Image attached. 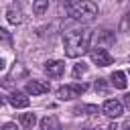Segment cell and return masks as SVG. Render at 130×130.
I'll list each match as a JSON object with an SVG mask.
<instances>
[{
    "instance_id": "obj_18",
    "label": "cell",
    "mask_w": 130,
    "mask_h": 130,
    "mask_svg": "<svg viewBox=\"0 0 130 130\" xmlns=\"http://www.w3.org/2000/svg\"><path fill=\"white\" fill-rule=\"evenodd\" d=\"M2 130H18V128H16V124H14V122H6V124L2 126Z\"/></svg>"
},
{
    "instance_id": "obj_15",
    "label": "cell",
    "mask_w": 130,
    "mask_h": 130,
    "mask_svg": "<svg viewBox=\"0 0 130 130\" xmlns=\"http://www.w3.org/2000/svg\"><path fill=\"white\" fill-rule=\"evenodd\" d=\"M75 112H85V114H98V106H81V108H75Z\"/></svg>"
},
{
    "instance_id": "obj_21",
    "label": "cell",
    "mask_w": 130,
    "mask_h": 130,
    "mask_svg": "<svg viewBox=\"0 0 130 130\" xmlns=\"http://www.w3.org/2000/svg\"><path fill=\"white\" fill-rule=\"evenodd\" d=\"M118 2H122V4H124V2H130V0H118Z\"/></svg>"
},
{
    "instance_id": "obj_8",
    "label": "cell",
    "mask_w": 130,
    "mask_h": 130,
    "mask_svg": "<svg viewBox=\"0 0 130 130\" xmlns=\"http://www.w3.org/2000/svg\"><path fill=\"white\" fill-rule=\"evenodd\" d=\"M8 102H10L14 108H26V106L30 104V102H28V98H26L22 91H18V89H16V91H12V93L8 95Z\"/></svg>"
},
{
    "instance_id": "obj_4",
    "label": "cell",
    "mask_w": 130,
    "mask_h": 130,
    "mask_svg": "<svg viewBox=\"0 0 130 130\" xmlns=\"http://www.w3.org/2000/svg\"><path fill=\"white\" fill-rule=\"evenodd\" d=\"M89 57H91V61L98 65V67H108V65H112V55H110V51L108 49H104V47H93L91 51H89Z\"/></svg>"
},
{
    "instance_id": "obj_17",
    "label": "cell",
    "mask_w": 130,
    "mask_h": 130,
    "mask_svg": "<svg viewBox=\"0 0 130 130\" xmlns=\"http://www.w3.org/2000/svg\"><path fill=\"white\" fill-rule=\"evenodd\" d=\"M93 85H95V89L104 91V89H106V79H95V83H93Z\"/></svg>"
},
{
    "instance_id": "obj_13",
    "label": "cell",
    "mask_w": 130,
    "mask_h": 130,
    "mask_svg": "<svg viewBox=\"0 0 130 130\" xmlns=\"http://www.w3.org/2000/svg\"><path fill=\"white\" fill-rule=\"evenodd\" d=\"M49 8V0H32V12L35 14H45Z\"/></svg>"
},
{
    "instance_id": "obj_19",
    "label": "cell",
    "mask_w": 130,
    "mask_h": 130,
    "mask_svg": "<svg viewBox=\"0 0 130 130\" xmlns=\"http://www.w3.org/2000/svg\"><path fill=\"white\" fill-rule=\"evenodd\" d=\"M124 104H126V106H128V108H130V91H128V93H126V95H124Z\"/></svg>"
},
{
    "instance_id": "obj_14",
    "label": "cell",
    "mask_w": 130,
    "mask_h": 130,
    "mask_svg": "<svg viewBox=\"0 0 130 130\" xmlns=\"http://www.w3.org/2000/svg\"><path fill=\"white\" fill-rule=\"evenodd\" d=\"M85 71H87V65L81 61V63H75V67H73V71H71V73H73V77H81Z\"/></svg>"
},
{
    "instance_id": "obj_6",
    "label": "cell",
    "mask_w": 130,
    "mask_h": 130,
    "mask_svg": "<svg viewBox=\"0 0 130 130\" xmlns=\"http://www.w3.org/2000/svg\"><path fill=\"white\" fill-rule=\"evenodd\" d=\"M63 71H65V63L63 61H47L45 63V73L49 75V77H61L63 75Z\"/></svg>"
},
{
    "instance_id": "obj_20",
    "label": "cell",
    "mask_w": 130,
    "mask_h": 130,
    "mask_svg": "<svg viewBox=\"0 0 130 130\" xmlns=\"http://www.w3.org/2000/svg\"><path fill=\"white\" fill-rule=\"evenodd\" d=\"M124 130H130V122H126V124H124Z\"/></svg>"
},
{
    "instance_id": "obj_7",
    "label": "cell",
    "mask_w": 130,
    "mask_h": 130,
    "mask_svg": "<svg viewBox=\"0 0 130 130\" xmlns=\"http://www.w3.org/2000/svg\"><path fill=\"white\" fill-rule=\"evenodd\" d=\"M49 91V83L47 81H39V79H32L26 83V93L30 95H43Z\"/></svg>"
},
{
    "instance_id": "obj_12",
    "label": "cell",
    "mask_w": 130,
    "mask_h": 130,
    "mask_svg": "<svg viewBox=\"0 0 130 130\" xmlns=\"http://www.w3.org/2000/svg\"><path fill=\"white\" fill-rule=\"evenodd\" d=\"M20 124H22L26 130H32V126L37 124V116H35L32 112H28V114H20Z\"/></svg>"
},
{
    "instance_id": "obj_1",
    "label": "cell",
    "mask_w": 130,
    "mask_h": 130,
    "mask_svg": "<svg viewBox=\"0 0 130 130\" xmlns=\"http://www.w3.org/2000/svg\"><path fill=\"white\" fill-rule=\"evenodd\" d=\"M89 41H91V32L89 30H75V32H69L65 37V55L67 57H81L85 55L89 49Z\"/></svg>"
},
{
    "instance_id": "obj_5",
    "label": "cell",
    "mask_w": 130,
    "mask_h": 130,
    "mask_svg": "<svg viewBox=\"0 0 130 130\" xmlns=\"http://www.w3.org/2000/svg\"><path fill=\"white\" fill-rule=\"evenodd\" d=\"M122 102H118V100H106L104 102V106H102V112H104V116H108V118H120L122 116Z\"/></svg>"
},
{
    "instance_id": "obj_11",
    "label": "cell",
    "mask_w": 130,
    "mask_h": 130,
    "mask_svg": "<svg viewBox=\"0 0 130 130\" xmlns=\"http://www.w3.org/2000/svg\"><path fill=\"white\" fill-rule=\"evenodd\" d=\"M110 79H112V85L114 87H118V89H126V75L122 73V71H114L112 75H110Z\"/></svg>"
},
{
    "instance_id": "obj_16",
    "label": "cell",
    "mask_w": 130,
    "mask_h": 130,
    "mask_svg": "<svg viewBox=\"0 0 130 130\" xmlns=\"http://www.w3.org/2000/svg\"><path fill=\"white\" fill-rule=\"evenodd\" d=\"M122 30H128V26H130V12H126L124 14V18H122Z\"/></svg>"
},
{
    "instance_id": "obj_3",
    "label": "cell",
    "mask_w": 130,
    "mask_h": 130,
    "mask_svg": "<svg viewBox=\"0 0 130 130\" xmlns=\"http://www.w3.org/2000/svg\"><path fill=\"white\" fill-rule=\"evenodd\" d=\"M83 91H85V85H79V83H67V85H63V87L57 89V98H59L61 102H69V100L79 98Z\"/></svg>"
},
{
    "instance_id": "obj_9",
    "label": "cell",
    "mask_w": 130,
    "mask_h": 130,
    "mask_svg": "<svg viewBox=\"0 0 130 130\" xmlns=\"http://www.w3.org/2000/svg\"><path fill=\"white\" fill-rule=\"evenodd\" d=\"M41 130H61V124H59L57 116H53V114L45 116L41 120Z\"/></svg>"
},
{
    "instance_id": "obj_2",
    "label": "cell",
    "mask_w": 130,
    "mask_h": 130,
    "mask_svg": "<svg viewBox=\"0 0 130 130\" xmlns=\"http://www.w3.org/2000/svg\"><path fill=\"white\" fill-rule=\"evenodd\" d=\"M69 16L73 20H81V22H89L98 16V4L91 0H79L69 8Z\"/></svg>"
},
{
    "instance_id": "obj_10",
    "label": "cell",
    "mask_w": 130,
    "mask_h": 130,
    "mask_svg": "<svg viewBox=\"0 0 130 130\" xmlns=\"http://www.w3.org/2000/svg\"><path fill=\"white\" fill-rule=\"evenodd\" d=\"M6 18H8L10 24H20V22H22V12H20V8H18V6H10V8L6 10Z\"/></svg>"
}]
</instances>
